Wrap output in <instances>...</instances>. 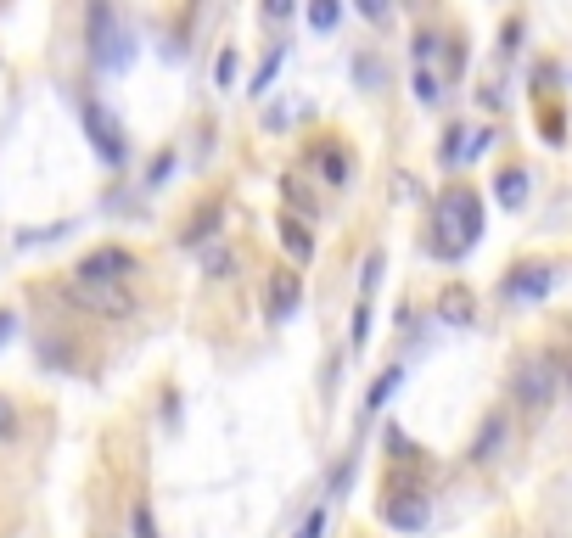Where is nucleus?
Segmentation results:
<instances>
[{
	"instance_id": "1",
	"label": "nucleus",
	"mask_w": 572,
	"mask_h": 538,
	"mask_svg": "<svg viewBox=\"0 0 572 538\" xmlns=\"http://www.w3.org/2000/svg\"><path fill=\"white\" fill-rule=\"evenodd\" d=\"M483 236V202H477L472 185H449L438 197V253L460 258L466 247H477Z\"/></svg>"
},
{
	"instance_id": "2",
	"label": "nucleus",
	"mask_w": 572,
	"mask_h": 538,
	"mask_svg": "<svg viewBox=\"0 0 572 538\" xmlns=\"http://www.w3.org/2000/svg\"><path fill=\"white\" fill-rule=\"evenodd\" d=\"M85 45H90V62H96L101 73H124L129 68V57H135V34L118 23L113 0H90Z\"/></svg>"
},
{
	"instance_id": "3",
	"label": "nucleus",
	"mask_w": 572,
	"mask_h": 538,
	"mask_svg": "<svg viewBox=\"0 0 572 538\" xmlns=\"http://www.w3.org/2000/svg\"><path fill=\"white\" fill-rule=\"evenodd\" d=\"M511 398L516 404H522V410H550V404H556V365H550V359H522V365L511 370Z\"/></svg>"
},
{
	"instance_id": "4",
	"label": "nucleus",
	"mask_w": 572,
	"mask_h": 538,
	"mask_svg": "<svg viewBox=\"0 0 572 538\" xmlns=\"http://www.w3.org/2000/svg\"><path fill=\"white\" fill-rule=\"evenodd\" d=\"M79 118H85V135H90V146L101 152V163H124V124H118L113 107L96 101V96H85V101H79Z\"/></svg>"
},
{
	"instance_id": "5",
	"label": "nucleus",
	"mask_w": 572,
	"mask_h": 538,
	"mask_svg": "<svg viewBox=\"0 0 572 538\" xmlns=\"http://www.w3.org/2000/svg\"><path fill=\"white\" fill-rule=\"evenodd\" d=\"M382 522L399 527V533H421V527L432 522L427 494H421V488H399V494H387L382 499Z\"/></svg>"
},
{
	"instance_id": "6",
	"label": "nucleus",
	"mask_w": 572,
	"mask_h": 538,
	"mask_svg": "<svg viewBox=\"0 0 572 538\" xmlns=\"http://www.w3.org/2000/svg\"><path fill=\"white\" fill-rule=\"evenodd\" d=\"M73 298L90 303V309L107 314V320H129V314H135V298L113 281H73Z\"/></svg>"
},
{
	"instance_id": "7",
	"label": "nucleus",
	"mask_w": 572,
	"mask_h": 538,
	"mask_svg": "<svg viewBox=\"0 0 572 538\" xmlns=\"http://www.w3.org/2000/svg\"><path fill=\"white\" fill-rule=\"evenodd\" d=\"M550 286H556V269L550 264H522V269H511L505 275V303H539V298H550Z\"/></svg>"
},
{
	"instance_id": "8",
	"label": "nucleus",
	"mask_w": 572,
	"mask_h": 538,
	"mask_svg": "<svg viewBox=\"0 0 572 538\" xmlns=\"http://www.w3.org/2000/svg\"><path fill=\"white\" fill-rule=\"evenodd\" d=\"M303 303V281H298V269H275L270 286H264V314L270 320H292Z\"/></svg>"
},
{
	"instance_id": "9",
	"label": "nucleus",
	"mask_w": 572,
	"mask_h": 538,
	"mask_svg": "<svg viewBox=\"0 0 572 538\" xmlns=\"http://www.w3.org/2000/svg\"><path fill=\"white\" fill-rule=\"evenodd\" d=\"M129 269H135V258L124 253V247H96V253H85V264L73 269V281H124Z\"/></svg>"
},
{
	"instance_id": "10",
	"label": "nucleus",
	"mask_w": 572,
	"mask_h": 538,
	"mask_svg": "<svg viewBox=\"0 0 572 538\" xmlns=\"http://www.w3.org/2000/svg\"><path fill=\"white\" fill-rule=\"evenodd\" d=\"M281 247L298 258V264H309V258H315V236H309V225H303L298 213H286V219H281Z\"/></svg>"
},
{
	"instance_id": "11",
	"label": "nucleus",
	"mask_w": 572,
	"mask_h": 538,
	"mask_svg": "<svg viewBox=\"0 0 572 538\" xmlns=\"http://www.w3.org/2000/svg\"><path fill=\"white\" fill-rule=\"evenodd\" d=\"M500 443H505V415H488L483 426H477V438H472V460L483 466V460H494L500 454Z\"/></svg>"
},
{
	"instance_id": "12",
	"label": "nucleus",
	"mask_w": 572,
	"mask_h": 538,
	"mask_svg": "<svg viewBox=\"0 0 572 538\" xmlns=\"http://www.w3.org/2000/svg\"><path fill=\"white\" fill-rule=\"evenodd\" d=\"M494 197H500V208H522V202H528V174L522 169H505L500 180H494Z\"/></svg>"
},
{
	"instance_id": "13",
	"label": "nucleus",
	"mask_w": 572,
	"mask_h": 538,
	"mask_svg": "<svg viewBox=\"0 0 572 538\" xmlns=\"http://www.w3.org/2000/svg\"><path fill=\"white\" fill-rule=\"evenodd\" d=\"M449 326H472V292L466 286H444V298H438Z\"/></svg>"
},
{
	"instance_id": "14",
	"label": "nucleus",
	"mask_w": 572,
	"mask_h": 538,
	"mask_svg": "<svg viewBox=\"0 0 572 538\" xmlns=\"http://www.w3.org/2000/svg\"><path fill=\"white\" fill-rule=\"evenodd\" d=\"M399 382H404V370H399V365H393V370H382V376L371 382V393H365V410H382L387 398L399 393Z\"/></svg>"
},
{
	"instance_id": "15",
	"label": "nucleus",
	"mask_w": 572,
	"mask_h": 538,
	"mask_svg": "<svg viewBox=\"0 0 572 538\" xmlns=\"http://www.w3.org/2000/svg\"><path fill=\"white\" fill-rule=\"evenodd\" d=\"M320 174H326L331 185H348V157L337 152V146H320Z\"/></svg>"
},
{
	"instance_id": "16",
	"label": "nucleus",
	"mask_w": 572,
	"mask_h": 538,
	"mask_svg": "<svg viewBox=\"0 0 572 538\" xmlns=\"http://www.w3.org/2000/svg\"><path fill=\"white\" fill-rule=\"evenodd\" d=\"M214 225H219V208H214V202H208V208H202V213H197V219H191L186 230H180V241H186V247H197V241L208 236V230H214Z\"/></svg>"
},
{
	"instance_id": "17",
	"label": "nucleus",
	"mask_w": 572,
	"mask_h": 538,
	"mask_svg": "<svg viewBox=\"0 0 572 538\" xmlns=\"http://www.w3.org/2000/svg\"><path fill=\"white\" fill-rule=\"evenodd\" d=\"M539 124H544V141H550V146L567 141V118H561V107H550V101H544V107H539Z\"/></svg>"
},
{
	"instance_id": "18",
	"label": "nucleus",
	"mask_w": 572,
	"mask_h": 538,
	"mask_svg": "<svg viewBox=\"0 0 572 538\" xmlns=\"http://www.w3.org/2000/svg\"><path fill=\"white\" fill-rule=\"evenodd\" d=\"M337 12H343L337 0H315V6H309V23H315V29L326 34V29H337Z\"/></svg>"
},
{
	"instance_id": "19",
	"label": "nucleus",
	"mask_w": 572,
	"mask_h": 538,
	"mask_svg": "<svg viewBox=\"0 0 572 538\" xmlns=\"http://www.w3.org/2000/svg\"><path fill=\"white\" fill-rule=\"evenodd\" d=\"M68 354H73V348L62 337H40V359H45V365H68Z\"/></svg>"
},
{
	"instance_id": "20",
	"label": "nucleus",
	"mask_w": 572,
	"mask_h": 538,
	"mask_svg": "<svg viewBox=\"0 0 572 538\" xmlns=\"http://www.w3.org/2000/svg\"><path fill=\"white\" fill-rule=\"evenodd\" d=\"M281 57H286V51H270V57H264V68L253 73V90H258V96L270 90V79H275V68H281Z\"/></svg>"
},
{
	"instance_id": "21",
	"label": "nucleus",
	"mask_w": 572,
	"mask_h": 538,
	"mask_svg": "<svg viewBox=\"0 0 572 538\" xmlns=\"http://www.w3.org/2000/svg\"><path fill=\"white\" fill-rule=\"evenodd\" d=\"M12 438H17V404L0 398V443H12Z\"/></svg>"
},
{
	"instance_id": "22",
	"label": "nucleus",
	"mask_w": 572,
	"mask_h": 538,
	"mask_svg": "<svg viewBox=\"0 0 572 538\" xmlns=\"http://www.w3.org/2000/svg\"><path fill=\"white\" fill-rule=\"evenodd\" d=\"M281 191H286V202H292V208H303V213H315V197H309V191H303L298 180H281Z\"/></svg>"
},
{
	"instance_id": "23",
	"label": "nucleus",
	"mask_w": 572,
	"mask_h": 538,
	"mask_svg": "<svg viewBox=\"0 0 572 538\" xmlns=\"http://www.w3.org/2000/svg\"><path fill=\"white\" fill-rule=\"evenodd\" d=\"M230 264H236V258H230L225 247H214V253L202 258V269H208V275H219V281H225V275H230Z\"/></svg>"
},
{
	"instance_id": "24",
	"label": "nucleus",
	"mask_w": 572,
	"mask_h": 538,
	"mask_svg": "<svg viewBox=\"0 0 572 538\" xmlns=\"http://www.w3.org/2000/svg\"><path fill=\"white\" fill-rule=\"evenodd\" d=\"M359 17H371V23H387V12H393V0H354Z\"/></svg>"
},
{
	"instance_id": "25",
	"label": "nucleus",
	"mask_w": 572,
	"mask_h": 538,
	"mask_svg": "<svg viewBox=\"0 0 572 538\" xmlns=\"http://www.w3.org/2000/svg\"><path fill=\"white\" fill-rule=\"evenodd\" d=\"M135 538H158V527H152V510L135 505Z\"/></svg>"
},
{
	"instance_id": "26",
	"label": "nucleus",
	"mask_w": 572,
	"mask_h": 538,
	"mask_svg": "<svg viewBox=\"0 0 572 538\" xmlns=\"http://www.w3.org/2000/svg\"><path fill=\"white\" fill-rule=\"evenodd\" d=\"M320 527H326V510H309L303 527H298V538H320Z\"/></svg>"
},
{
	"instance_id": "27",
	"label": "nucleus",
	"mask_w": 572,
	"mask_h": 538,
	"mask_svg": "<svg viewBox=\"0 0 572 538\" xmlns=\"http://www.w3.org/2000/svg\"><path fill=\"white\" fill-rule=\"evenodd\" d=\"M415 96H421V101H438V79H432V73H415Z\"/></svg>"
},
{
	"instance_id": "28",
	"label": "nucleus",
	"mask_w": 572,
	"mask_h": 538,
	"mask_svg": "<svg viewBox=\"0 0 572 538\" xmlns=\"http://www.w3.org/2000/svg\"><path fill=\"white\" fill-rule=\"evenodd\" d=\"M371 337V309H354V348Z\"/></svg>"
},
{
	"instance_id": "29",
	"label": "nucleus",
	"mask_w": 572,
	"mask_h": 538,
	"mask_svg": "<svg viewBox=\"0 0 572 538\" xmlns=\"http://www.w3.org/2000/svg\"><path fill=\"white\" fill-rule=\"evenodd\" d=\"M214 79H219V85H230V79H236V57H230V51L214 62Z\"/></svg>"
},
{
	"instance_id": "30",
	"label": "nucleus",
	"mask_w": 572,
	"mask_h": 538,
	"mask_svg": "<svg viewBox=\"0 0 572 538\" xmlns=\"http://www.w3.org/2000/svg\"><path fill=\"white\" fill-rule=\"evenodd\" d=\"M264 17H270V23H281V17H292V0H264Z\"/></svg>"
},
{
	"instance_id": "31",
	"label": "nucleus",
	"mask_w": 572,
	"mask_h": 538,
	"mask_svg": "<svg viewBox=\"0 0 572 538\" xmlns=\"http://www.w3.org/2000/svg\"><path fill=\"white\" fill-rule=\"evenodd\" d=\"M376 281H382V253H371V258H365V292H371Z\"/></svg>"
},
{
	"instance_id": "32",
	"label": "nucleus",
	"mask_w": 572,
	"mask_h": 538,
	"mask_svg": "<svg viewBox=\"0 0 572 538\" xmlns=\"http://www.w3.org/2000/svg\"><path fill=\"white\" fill-rule=\"evenodd\" d=\"M359 79H365V85H376V79H382V68H376L371 57H359Z\"/></svg>"
},
{
	"instance_id": "33",
	"label": "nucleus",
	"mask_w": 572,
	"mask_h": 538,
	"mask_svg": "<svg viewBox=\"0 0 572 538\" xmlns=\"http://www.w3.org/2000/svg\"><path fill=\"white\" fill-rule=\"evenodd\" d=\"M12 331H17V320H12V314H0V348L12 342Z\"/></svg>"
}]
</instances>
